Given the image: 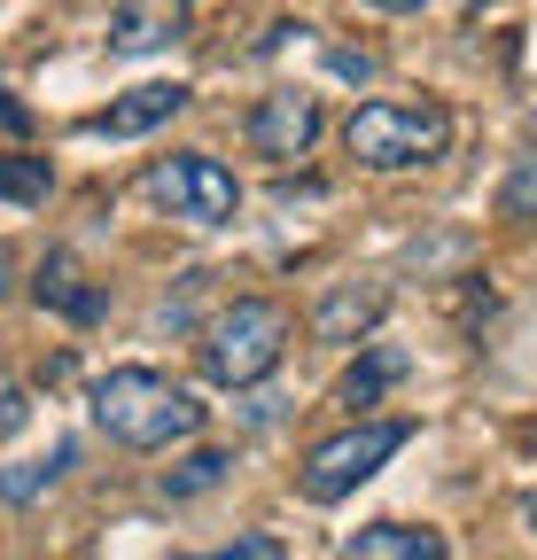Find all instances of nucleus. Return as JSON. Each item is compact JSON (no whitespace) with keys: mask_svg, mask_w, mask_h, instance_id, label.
<instances>
[{"mask_svg":"<svg viewBox=\"0 0 537 560\" xmlns=\"http://www.w3.org/2000/svg\"><path fill=\"white\" fill-rule=\"evenodd\" d=\"M179 560H289V552H281V537H265V529H249V537H234L226 552H179Z\"/></svg>","mask_w":537,"mask_h":560,"instance_id":"obj_17","label":"nucleus"},{"mask_svg":"<svg viewBox=\"0 0 537 560\" xmlns=\"http://www.w3.org/2000/svg\"><path fill=\"white\" fill-rule=\"evenodd\" d=\"M187 102H195V94H187L179 79H149V86H132V94H117L109 109H94V117H86V132H102V140H141V132L172 125V117H179Z\"/></svg>","mask_w":537,"mask_h":560,"instance_id":"obj_9","label":"nucleus"},{"mask_svg":"<svg viewBox=\"0 0 537 560\" xmlns=\"http://www.w3.org/2000/svg\"><path fill=\"white\" fill-rule=\"evenodd\" d=\"M32 304L55 312V319H71V327H94V319L109 312V296L86 280V265H79L71 249H47V257H39V272H32Z\"/></svg>","mask_w":537,"mask_h":560,"instance_id":"obj_8","label":"nucleus"},{"mask_svg":"<svg viewBox=\"0 0 537 560\" xmlns=\"http://www.w3.org/2000/svg\"><path fill=\"white\" fill-rule=\"evenodd\" d=\"M335 560H444V537L413 522H366L359 537L335 545Z\"/></svg>","mask_w":537,"mask_h":560,"instance_id":"obj_10","label":"nucleus"},{"mask_svg":"<svg viewBox=\"0 0 537 560\" xmlns=\"http://www.w3.org/2000/svg\"><path fill=\"white\" fill-rule=\"evenodd\" d=\"M16 420H24V389H16L9 374H0V436H9V429H16Z\"/></svg>","mask_w":537,"mask_h":560,"instance_id":"obj_20","label":"nucleus"},{"mask_svg":"<svg viewBox=\"0 0 537 560\" xmlns=\"http://www.w3.org/2000/svg\"><path fill=\"white\" fill-rule=\"evenodd\" d=\"M529 522H537V499H529Z\"/></svg>","mask_w":537,"mask_h":560,"instance_id":"obj_24","label":"nucleus"},{"mask_svg":"<svg viewBox=\"0 0 537 560\" xmlns=\"http://www.w3.org/2000/svg\"><path fill=\"white\" fill-rule=\"evenodd\" d=\"M9 280H16V265H9V249H0V296H9Z\"/></svg>","mask_w":537,"mask_h":560,"instance_id":"obj_22","label":"nucleus"},{"mask_svg":"<svg viewBox=\"0 0 537 560\" xmlns=\"http://www.w3.org/2000/svg\"><path fill=\"white\" fill-rule=\"evenodd\" d=\"M499 219H537V149H522L514 164H506V187H499Z\"/></svg>","mask_w":537,"mask_h":560,"instance_id":"obj_16","label":"nucleus"},{"mask_svg":"<svg viewBox=\"0 0 537 560\" xmlns=\"http://www.w3.org/2000/svg\"><path fill=\"white\" fill-rule=\"evenodd\" d=\"M382 16H413V9H429V0H374Z\"/></svg>","mask_w":537,"mask_h":560,"instance_id":"obj_21","label":"nucleus"},{"mask_svg":"<svg viewBox=\"0 0 537 560\" xmlns=\"http://www.w3.org/2000/svg\"><path fill=\"white\" fill-rule=\"evenodd\" d=\"M382 289H374V280H366V289H359V280H351V289H327V304L312 312V335L319 342H359V335H374V319H382Z\"/></svg>","mask_w":537,"mask_h":560,"instance_id":"obj_11","label":"nucleus"},{"mask_svg":"<svg viewBox=\"0 0 537 560\" xmlns=\"http://www.w3.org/2000/svg\"><path fill=\"white\" fill-rule=\"evenodd\" d=\"M149 195L172 210V219H195V226H234L242 219V179L219 156H203V149L156 156L149 164Z\"/></svg>","mask_w":537,"mask_h":560,"instance_id":"obj_5","label":"nucleus"},{"mask_svg":"<svg viewBox=\"0 0 537 560\" xmlns=\"http://www.w3.org/2000/svg\"><path fill=\"white\" fill-rule=\"evenodd\" d=\"M47 195H55V164L47 156H0V202L39 210Z\"/></svg>","mask_w":537,"mask_h":560,"instance_id":"obj_15","label":"nucleus"},{"mask_svg":"<svg viewBox=\"0 0 537 560\" xmlns=\"http://www.w3.org/2000/svg\"><path fill=\"white\" fill-rule=\"evenodd\" d=\"M343 140L366 172H413V164H436L452 149V117L436 102H359Z\"/></svg>","mask_w":537,"mask_h":560,"instance_id":"obj_3","label":"nucleus"},{"mask_svg":"<svg viewBox=\"0 0 537 560\" xmlns=\"http://www.w3.org/2000/svg\"><path fill=\"white\" fill-rule=\"evenodd\" d=\"M86 405H94V429L125 452H172L187 436H203V405L156 366H109Z\"/></svg>","mask_w":537,"mask_h":560,"instance_id":"obj_1","label":"nucleus"},{"mask_svg":"<svg viewBox=\"0 0 537 560\" xmlns=\"http://www.w3.org/2000/svg\"><path fill=\"white\" fill-rule=\"evenodd\" d=\"M467 9H476V16H483V9H499V0H467Z\"/></svg>","mask_w":537,"mask_h":560,"instance_id":"obj_23","label":"nucleus"},{"mask_svg":"<svg viewBox=\"0 0 537 560\" xmlns=\"http://www.w3.org/2000/svg\"><path fill=\"white\" fill-rule=\"evenodd\" d=\"M226 467H234V452L203 444V452H187L179 467H164V475H156V490H164V499H203V490H219V482H226Z\"/></svg>","mask_w":537,"mask_h":560,"instance_id":"obj_12","label":"nucleus"},{"mask_svg":"<svg viewBox=\"0 0 537 560\" xmlns=\"http://www.w3.org/2000/svg\"><path fill=\"white\" fill-rule=\"evenodd\" d=\"M289 304H273V296H234L211 327H203V374L219 382V389H249V382H265L281 366V350H289Z\"/></svg>","mask_w":537,"mask_h":560,"instance_id":"obj_2","label":"nucleus"},{"mask_svg":"<svg viewBox=\"0 0 537 560\" xmlns=\"http://www.w3.org/2000/svg\"><path fill=\"white\" fill-rule=\"evenodd\" d=\"M195 32V0H117L109 16V55L141 62V55H164Z\"/></svg>","mask_w":537,"mask_h":560,"instance_id":"obj_7","label":"nucleus"},{"mask_svg":"<svg viewBox=\"0 0 537 560\" xmlns=\"http://www.w3.org/2000/svg\"><path fill=\"white\" fill-rule=\"evenodd\" d=\"M413 444V420H351L343 436H327L304 452L296 467V490H304V506H343L359 482H374L397 452Z\"/></svg>","mask_w":537,"mask_h":560,"instance_id":"obj_4","label":"nucleus"},{"mask_svg":"<svg viewBox=\"0 0 537 560\" xmlns=\"http://www.w3.org/2000/svg\"><path fill=\"white\" fill-rule=\"evenodd\" d=\"M79 459V444H55V459H24V467H0V499L9 506H32L39 490H55L62 482V467Z\"/></svg>","mask_w":537,"mask_h":560,"instance_id":"obj_13","label":"nucleus"},{"mask_svg":"<svg viewBox=\"0 0 537 560\" xmlns=\"http://www.w3.org/2000/svg\"><path fill=\"white\" fill-rule=\"evenodd\" d=\"M397 374H406V359H397V350H366V359H359L343 382H335V405H351V412H359V405H374Z\"/></svg>","mask_w":537,"mask_h":560,"instance_id":"obj_14","label":"nucleus"},{"mask_svg":"<svg viewBox=\"0 0 537 560\" xmlns=\"http://www.w3.org/2000/svg\"><path fill=\"white\" fill-rule=\"evenodd\" d=\"M319 94H304V86H273V94H257V109L242 117V132H249V149L265 156V164H296V156H312V140H319Z\"/></svg>","mask_w":537,"mask_h":560,"instance_id":"obj_6","label":"nucleus"},{"mask_svg":"<svg viewBox=\"0 0 537 560\" xmlns=\"http://www.w3.org/2000/svg\"><path fill=\"white\" fill-rule=\"evenodd\" d=\"M0 132H16V140L32 132V109H24V102H16L9 86H0Z\"/></svg>","mask_w":537,"mask_h":560,"instance_id":"obj_19","label":"nucleus"},{"mask_svg":"<svg viewBox=\"0 0 537 560\" xmlns=\"http://www.w3.org/2000/svg\"><path fill=\"white\" fill-rule=\"evenodd\" d=\"M327 62H335V70H343V79H359V86L374 79V55H359V47H335Z\"/></svg>","mask_w":537,"mask_h":560,"instance_id":"obj_18","label":"nucleus"}]
</instances>
